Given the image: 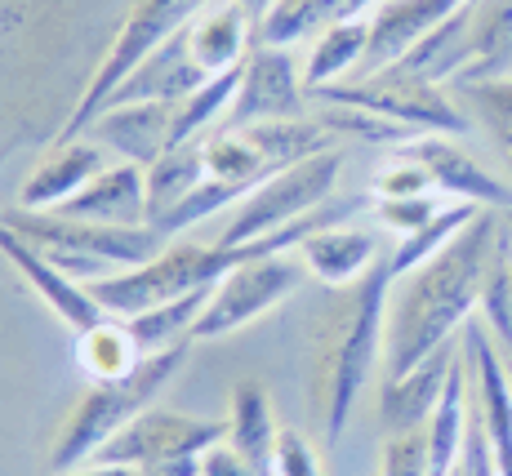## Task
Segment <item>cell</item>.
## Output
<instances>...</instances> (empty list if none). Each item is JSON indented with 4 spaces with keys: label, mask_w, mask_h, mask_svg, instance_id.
<instances>
[{
    "label": "cell",
    "mask_w": 512,
    "mask_h": 476,
    "mask_svg": "<svg viewBox=\"0 0 512 476\" xmlns=\"http://www.w3.org/2000/svg\"><path fill=\"white\" fill-rule=\"evenodd\" d=\"M508 223L499 210H481L437 259L401 276L388 303V334H383V374H406L432 352H441L455 330H464L481 307L490 263L504 241Z\"/></svg>",
    "instance_id": "6da1fadb"
},
{
    "label": "cell",
    "mask_w": 512,
    "mask_h": 476,
    "mask_svg": "<svg viewBox=\"0 0 512 476\" xmlns=\"http://www.w3.org/2000/svg\"><path fill=\"white\" fill-rule=\"evenodd\" d=\"M397 285L392 254H383L361 281L343 285L330 299L317 330V356H312L308 401L321 423L326 445H339L352 423L357 396L370 383V370L383 352L388 334V294Z\"/></svg>",
    "instance_id": "7a4b0ae2"
},
{
    "label": "cell",
    "mask_w": 512,
    "mask_h": 476,
    "mask_svg": "<svg viewBox=\"0 0 512 476\" xmlns=\"http://www.w3.org/2000/svg\"><path fill=\"white\" fill-rule=\"evenodd\" d=\"M187 347L192 343H179L170 352H156V356H143L130 374L121 379H107V383H90V392L76 401L72 419L63 423L58 432L54 450H49V476L54 472H72V468H85L125 423H134L147 405L161 396L165 383H174V374L183 370L187 361Z\"/></svg>",
    "instance_id": "3957f363"
},
{
    "label": "cell",
    "mask_w": 512,
    "mask_h": 476,
    "mask_svg": "<svg viewBox=\"0 0 512 476\" xmlns=\"http://www.w3.org/2000/svg\"><path fill=\"white\" fill-rule=\"evenodd\" d=\"M9 227L27 236L54 267H63L72 281H107L116 272L152 263L165 250V236L156 227H107L81 223L54 210H14L5 214Z\"/></svg>",
    "instance_id": "277c9868"
},
{
    "label": "cell",
    "mask_w": 512,
    "mask_h": 476,
    "mask_svg": "<svg viewBox=\"0 0 512 476\" xmlns=\"http://www.w3.org/2000/svg\"><path fill=\"white\" fill-rule=\"evenodd\" d=\"M205 5H210V0H139V5L130 9V18L121 23V32H116L112 49H107V58L98 63V72L90 76L85 94L76 98L72 116L63 121V138H58V143H67V138H81L85 130H90L94 116L103 112V103L112 98V89L121 85L125 76H130L134 67H139L143 58L152 54V49H161L170 36H179Z\"/></svg>",
    "instance_id": "5b68a950"
},
{
    "label": "cell",
    "mask_w": 512,
    "mask_h": 476,
    "mask_svg": "<svg viewBox=\"0 0 512 476\" xmlns=\"http://www.w3.org/2000/svg\"><path fill=\"white\" fill-rule=\"evenodd\" d=\"M339 174H343V152L330 147V152H317L308 161L281 170L277 178H268V183H259L241 205H232V218L219 232V245L259 241V236L281 232V227L308 218L317 205H326L334 196Z\"/></svg>",
    "instance_id": "8992f818"
},
{
    "label": "cell",
    "mask_w": 512,
    "mask_h": 476,
    "mask_svg": "<svg viewBox=\"0 0 512 476\" xmlns=\"http://www.w3.org/2000/svg\"><path fill=\"white\" fill-rule=\"evenodd\" d=\"M326 103H343V107H366L379 112L397 125H410L419 134H464L472 125V116L441 85L410 76L401 67H383L374 76H357V81H339L326 89H312Z\"/></svg>",
    "instance_id": "52a82bcc"
},
{
    "label": "cell",
    "mask_w": 512,
    "mask_h": 476,
    "mask_svg": "<svg viewBox=\"0 0 512 476\" xmlns=\"http://www.w3.org/2000/svg\"><path fill=\"white\" fill-rule=\"evenodd\" d=\"M303 281H308V267H303V259H290V250L241 263L210 290V303L192 325V343H210L254 325L272 307H281L290 294H299Z\"/></svg>",
    "instance_id": "ba28073f"
},
{
    "label": "cell",
    "mask_w": 512,
    "mask_h": 476,
    "mask_svg": "<svg viewBox=\"0 0 512 476\" xmlns=\"http://www.w3.org/2000/svg\"><path fill=\"white\" fill-rule=\"evenodd\" d=\"M228 441V419H196L183 410H161L147 405L134 423H125L90 463H112V468H134L152 472L174 459H196L210 445Z\"/></svg>",
    "instance_id": "9c48e42d"
},
{
    "label": "cell",
    "mask_w": 512,
    "mask_h": 476,
    "mask_svg": "<svg viewBox=\"0 0 512 476\" xmlns=\"http://www.w3.org/2000/svg\"><path fill=\"white\" fill-rule=\"evenodd\" d=\"M303 76L290 58V45H254L241 67V85L223 116V130L259 121H299L303 112Z\"/></svg>",
    "instance_id": "30bf717a"
},
{
    "label": "cell",
    "mask_w": 512,
    "mask_h": 476,
    "mask_svg": "<svg viewBox=\"0 0 512 476\" xmlns=\"http://www.w3.org/2000/svg\"><path fill=\"white\" fill-rule=\"evenodd\" d=\"M401 156H410L415 165H423L441 196L450 201H468V205H481V210H499V214H512V187L504 178H495L477 156H468L459 143L441 134H423L415 143L401 147Z\"/></svg>",
    "instance_id": "8fae6325"
},
{
    "label": "cell",
    "mask_w": 512,
    "mask_h": 476,
    "mask_svg": "<svg viewBox=\"0 0 512 476\" xmlns=\"http://www.w3.org/2000/svg\"><path fill=\"white\" fill-rule=\"evenodd\" d=\"M0 254L18 267V276H23L36 294H41V303L49 307V312H54L58 321L72 325L76 334L90 330V325H98L107 316L103 307H98V299L90 294V285L72 281L63 267H54L23 232H18V227H9L5 218H0Z\"/></svg>",
    "instance_id": "7c38bea8"
},
{
    "label": "cell",
    "mask_w": 512,
    "mask_h": 476,
    "mask_svg": "<svg viewBox=\"0 0 512 476\" xmlns=\"http://www.w3.org/2000/svg\"><path fill=\"white\" fill-rule=\"evenodd\" d=\"M174 116H179V103H121V107L98 112L85 134H94V143H103L121 161L147 170V165H156L170 152Z\"/></svg>",
    "instance_id": "4fadbf2b"
},
{
    "label": "cell",
    "mask_w": 512,
    "mask_h": 476,
    "mask_svg": "<svg viewBox=\"0 0 512 476\" xmlns=\"http://www.w3.org/2000/svg\"><path fill=\"white\" fill-rule=\"evenodd\" d=\"M459 361V347L446 343L441 352H432L428 361H419L415 370L406 374H383V388H379V423L388 436L397 432H419L428 428L432 410H437L441 392H446V379Z\"/></svg>",
    "instance_id": "5bb4252c"
},
{
    "label": "cell",
    "mask_w": 512,
    "mask_h": 476,
    "mask_svg": "<svg viewBox=\"0 0 512 476\" xmlns=\"http://www.w3.org/2000/svg\"><path fill=\"white\" fill-rule=\"evenodd\" d=\"M205 81H210V76H205V67L196 63L192 49H187V27H183L179 36H170L161 49H152V54L112 89L103 112L107 107H121V103H183V98H192Z\"/></svg>",
    "instance_id": "9a60e30c"
},
{
    "label": "cell",
    "mask_w": 512,
    "mask_h": 476,
    "mask_svg": "<svg viewBox=\"0 0 512 476\" xmlns=\"http://www.w3.org/2000/svg\"><path fill=\"white\" fill-rule=\"evenodd\" d=\"M468 0H383L370 14V49L361 76H374L383 67L401 63L432 27H441L455 9H464Z\"/></svg>",
    "instance_id": "2e32d148"
},
{
    "label": "cell",
    "mask_w": 512,
    "mask_h": 476,
    "mask_svg": "<svg viewBox=\"0 0 512 476\" xmlns=\"http://www.w3.org/2000/svg\"><path fill=\"white\" fill-rule=\"evenodd\" d=\"M103 152L107 147L90 143V138H67V143H54L45 161L32 170V178L18 187V205H23V210H58V205L72 201L76 192H85V187L107 170Z\"/></svg>",
    "instance_id": "e0dca14e"
},
{
    "label": "cell",
    "mask_w": 512,
    "mask_h": 476,
    "mask_svg": "<svg viewBox=\"0 0 512 476\" xmlns=\"http://www.w3.org/2000/svg\"><path fill=\"white\" fill-rule=\"evenodd\" d=\"M254 45H259V23L250 18V9L241 0H214L187 23V49L205 67V76L245 67Z\"/></svg>",
    "instance_id": "ac0fdd59"
},
{
    "label": "cell",
    "mask_w": 512,
    "mask_h": 476,
    "mask_svg": "<svg viewBox=\"0 0 512 476\" xmlns=\"http://www.w3.org/2000/svg\"><path fill=\"white\" fill-rule=\"evenodd\" d=\"M54 214L81 218V223H107V227H147V170L130 161L107 165L85 192L63 201Z\"/></svg>",
    "instance_id": "d6986e66"
},
{
    "label": "cell",
    "mask_w": 512,
    "mask_h": 476,
    "mask_svg": "<svg viewBox=\"0 0 512 476\" xmlns=\"http://www.w3.org/2000/svg\"><path fill=\"white\" fill-rule=\"evenodd\" d=\"M299 259L321 285L343 290V285L361 281V276L383 259V245H379L374 232H366V227L339 223V227H321V232H312L308 241L299 245Z\"/></svg>",
    "instance_id": "ffe728a7"
},
{
    "label": "cell",
    "mask_w": 512,
    "mask_h": 476,
    "mask_svg": "<svg viewBox=\"0 0 512 476\" xmlns=\"http://www.w3.org/2000/svg\"><path fill=\"white\" fill-rule=\"evenodd\" d=\"M277 419H272V401L263 392V383L245 379L232 388L228 401V445L245 454L250 463H259L263 472H272V445H277Z\"/></svg>",
    "instance_id": "44dd1931"
},
{
    "label": "cell",
    "mask_w": 512,
    "mask_h": 476,
    "mask_svg": "<svg viewBox=\"0 0 512 476\" xmlns=\"http://www.w3.org/2000/svg\"><path fill=\"white\" fill-rule=\"evenodd\" d=\"M205 178H210V170H205V138L170 147L156 165H147V227L161 223V218L170 214L187 192H196Z\"/></svg>",
    "instance_id": "7402d4cb"
},
{
    "label": "cell",
    "mask_w": 512,
    "mask_h": 476,
    "mask_svg": "<svg viewBox=\"0 0 512 476\" xmlns=\"http://www.w3.org/2000/svg\"><path fill=\"white\" fill-rule=\"evenodd\" d=\"M366 49H370V18L330 23L326 32L317 36L308 67H303V85H308V94H312V89H326V85L348 81V72H361Z\"/></svg>",
    "instance_id": "603a6c76"
},
{
    "label": "cell",
    "mask_w": 512,
    "mask_h": 476,
    "mask_svg": "<svg viewBox=\"0 0 512 476\" xmlns=\"http://www.w3.org/2000/svg\"><path fill=\"white\" fill-rule=\"evenodd\" d=\"M76 361H81V370H85V379H90V383H107V379L130 374L134 365L143 361V347L134 343L130 325H125L121 316H103L98 325L81 330Z\"/></svg>",
    "instance_id": "cb8c5ba5"
},
{
    "label": "cell",
    "mask_w": 512,
    "mask_h": 476,
    "mask_svg": "<svg viewBox=\"0 0 512 476\" xmlns=\"http://www.w3.org/2000/svg\"><path fill=\"white\" fill-rule=\"evenodd\" d=\"M205 303H210V290H196V294H183V299H174V303L152 307V312L125 316V325H130L134 343L143 347V356H156V352H170V347H179V343H192V325H196V316L205 312Z\"/></svg>",
    "instance_id": "d4e9b609"
},
{
    "label": "cell",
    "mask_w": 512,
    "mask_h": 476,
    "mask_svg": "<svg viewBox=\"0 0 512 476\" xmlns=\"http://www.w3.org/2000/svg\"><path fill=\"white\" fill-rule=\"evenodd\" d=\"M477 214H481V205L455 201V205H446V210L432 218L428 227H419V232L401 236L397 250H392V272H397V281H401V276H410L415 267H423L428 259H437V254L446 250V245L455 241V236L464 232V227H468Z\"/></svg>",
    "instance_id": "484cf974"
},
{
    "label": "cell",
    "mask_w": 512,
    "mask_h": 476,
    "mask_svg": "<svg viewBox=\"0 0 512 476\" xmlns=\"http://www.w3.org/2000/svg\"><path fill=\"white\" fill-rule=\"evenodd\" d=\"M330 23H348V0H277L259 23V45H294L312 27L326 32Z\"/></svg>",
    "instance_id": "4316f807"
},
{
    "label": "cell",
    "mask_w": 512,
    "mask_h": 476,
    "mask_svg": "<svg viewBox=\"0 0 512 476\" xmlns=\"http://www.w3.org/2000/svg\"><path fill=\"white\" fill-rule=\"evenodd\" d=\"M459 98L468 103V116L495 143L499 161L512 170V76H504V81H468L459 85Z\"/></svg>",
    "instance_id": "83f0119b"
},
{
    "label": "cell",
    "mask_w": 512,
    "mask_h": 476,
    "mask_svg": "<svg viewBox=\"0 0 512 476\" xmlns=\"http://www.w3.org/2000/svg\"><path fill=\"white\" fill-rule=\"evenodd\" d=\"M321 125H326L330 134H348V138H361V143H374V147H392V152H401L406 143L423 138L419 130H410V125H397V121H388V116H379V112H366V107H343V103H326Z\"/></svg>",
    "instance_id": "f1b7e54d"
},
{
    "label": "cell",
    "mask_w": 512,
    "mask_h": 476,
    "mask_svg": "<svg viewBox=\"0 0 512 476\" xmlns=\"http://www.w3.org/2000/svg\"><path fill=\"white\" fill-rule=\"evenodd\" d=\"M481 316H486V330L495 334V343L504 347V356H512V232H504L490 263L486 290H481Z\"/></svg>",
    "instance_id": "f546056e"
},
{
    "label": "cell",
    "mask_w": 512,
    "mask_h": 476,
    "mask_svg": "<svg viewBox=\"0 0 512 476\" xmlns=\"http://www.w3.org/2000/svg\"><path fill=\"white\" fill-rule=\"evenodd\" d=\"M383 476H432L428 432H397L383 441Z\"/></svg>",
    "instance_id": "4dcf8cb0"
},
{
    "label": "cell",
    "mask_w": 512,
    "mask_h": 476,
    "mask_svg": "<svg viewBox=\"0 0 512 476\" xmlns=\"http://www.w3.org/2000/svg\"><path fill=\"white\" fill-rule=\"evenodd\" d=\"M441 210H446V205H441L432 192L428 196H401V201H374V218H379L388 232H397V241L410 232H419V227H428Z\"/></svg>",
    "instance_id": "1f68e13d"
},
{
    "label": "cell",
    "mask_w": 512,
    "mask_h": 476,
    "mask_svg": "<svg viewBox=\"0 0 512 476\" xmlns=\"http://www.w3.org/2000/svg\"><path fill=\"white\" fill-rule=\"evenodd\" d=\"M428 192H437L428 170L401 152H397V161L383 165L379 178H374V201H401V196H428Z\"/></svg>",
    "instance_id": "d6a6232c"
},
{
    "label": "cell",
    "mask_w": 512,
    "mask_h": 476,
    "mask_svg": "<svg viewBox=\"0 0 512 476\" xmlns=\"http://www.w3.org/2000/svg\"><path fill=\"white\" fill-rule=\"evenodd\" d=\"M272 472L277 476H326L312 441L299 428H281L277 445H272Z\"/></svg>",
    "instance_id": "836d02e7"
},
{
    "label": "cell",
    "mask_w": 512,
    "mask_h": 476,
    "mask_svg": "<svg viewBox=\"0 0 512 476\" xmlns=\"http://www.w3.org/2000/svg\"><path fill=\"white\" fill-rule=\"evenodd\" d=\"M459 476H499L495 450H490L486 423H481L477 410H472V423H468V441H464V463H459Z\"/></svg>",
    "instance_id": "e575fe53"
},
{
    "label": "cell",
    "mask_w": 512,
    "mask_h": 476,
    "mask_svg": "<svg viewBox=\"0 0 512 476\" xmlns=\"http://www.w3.org/2000/svg\"><path fill=\"white\" fill-rule=\"evenodd\" d=\"M201 476H277V472H263L259 463H250L236 445L219 441L201 454Z\"/></svg>",
    "instance_id": "d590c367"
},
{
    "label": "cell",
    "mask_w": 512,
    "mask_h": 476,
    "mask_svg": "<svg viewBox=\"0 0 512 476\" xmlns=\"http://www.w3.org/2000/svg\"><path fill=\"white\" fill-rule=\"evenodd\" d=\"M54 476H139V472H134V468H112V463H85V468L54 472Z\"/></svg>",
    "instance_id": "8d00e7d4"
},
{
    "label": "cell",
    "mask_w": 512,
    "mask_h": 476,
    "mask_svg": "<svg viewBox=\"0 0 512 476\" xmlns=\"http://www.w3.org/2000/svg\"><path fill=\"white\" fill-rule=\"evenodd\" d=\"M241 5L250 9V18H254V23H263V18L272 14V5H277V0H241Z\"/></svg>",
    "instance_id": "74e56055"
},
{
    "label": "cell",
    "mask_w": 512,
    "mask_h": 476,
    "mask_svg": "<svg viewBox=\"0 0 512 476\" xmlns=\"http://www.w3.org/2000/svg\"><path fill=\"white\" fill-rule=\"evenodd\" d=\"M504 361H508V379H512V356H504Z\"/></svg>",
    "instance_id": "f35d334b"
},
{
    "label": "cell",
    "mask_w": 512,
    "mask_h": 476,
    "mask_svg": "<svg viewBox=\"0 0 512 476\" xmlns=\"http://www.w3.org/2000/svg\"><path fill=\"white\" fill-rule=\"evenodd\" d=\"M504 223H508V232H512V214H504Z\"/></svg>",
    "instance_id": "ab89813d"
},
{
    "label": "cell",
    "mask_w": 512,
    "mask_h": 476,
    "mask_svg": "<svg viewBox=\"0 0 512 476\" xmlns=\"http://www.w3.org/2000/svg\"><path fill=\"white\" fill-rule=\"evenodd\" d=\"M139 476H143V472H139Z\"/></svg>",
    "instance_id": "60d3db41"
},
{
    "label": "cell",
    "mask_w": 512,
    "mask_h": 476,
    "mask_svg": "<svg viewBox=\"0 0 512 476\" xmlns=\"http://www.w3.org/2000/svg\"><path fill=\"white\" fill-rule=\"evenodd\" d=\"M455 476H459V472H455Z\"/></svg>",
    "instance_id": "b9f144b4"
}]
</instances>
